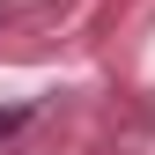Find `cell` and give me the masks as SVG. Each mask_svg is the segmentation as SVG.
Segmentation results:
<instances>
[{"label":"cell","mask_w":155,"mask_h":155,"mask_svg":"<svg viewBox=\"0 0 155 155\" xmlns=\"http://www.w3.org/2000/svg\"><path fill=\"white\" fill-rule=\"evenodd\" d=\"M30 118V111H0V133H15V126H22Z\"/></svg>","instance_id":"obj_1"}]
</instances>
